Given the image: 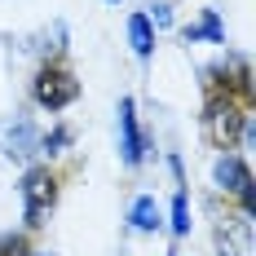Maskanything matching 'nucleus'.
<instances>
[{
  "label": "nucleus",
  "instance_id": "nucleus-1",
  "mask_svg": "<svg viewBox=\"0 0 256 256\" xmlns=\"http://www.w3.org/2000/svg\"><path fill=\"white\" fill-rule=\"evenodd\" d=\"M80 93V84L71 80V71H62V66H44L40 76H36V102L44 106V110H62V106H71Z\"/></svg>",
  "mask_w": 256,
  "mask_h": 256
},
{
  "label": "nucleus",
  "instance_id": "nucleus-2",
  "mask_svg": "<svg viewBox=\"0 0 256 256\" xmlns=\"http://www.w3.org/2000/svg\"><path fill=\"white\" fill-rule=\"evenodd\" d=\"M58 199V181L49 168H31L22 181V204H26V226H40V216L49 212V204Z\"/></svg>",
  "mask_w": 256,
  "mask_h": 256
},
{
  "label": "nucleus",
  "instance_id": "nucleus-3",
  "mask_svg": "<svg viewBox=\"0 0 256 256\" xmlns=\"http://www.w3.org/2000/svg\"><path fill=\"white\" fill-rule=\"evenodd\" d=\"M243 124H248V115H243L234 102H212V106H208V137H212L216 146H226V150H230Z\"/></svg>",
  "mask_w": 256,
  "mask_h": 256
},
{
  "label": "nucleus",
  "instance_id": "nucleus-4",
  "mask_svg": "<svg viewBox=\"0 0 256 256\" xmlns=\"http://www.w3.org/2000/svg\"><path fill=\"white\" fill-rule=\"evenodd\" d=\"M120 128H124V164L137 168L142 164V132H137V115H132V98L120 102Z\"/></svg>",
  "mask_w": 256,
  "mask_h": 256
},
{
  "label": "nucleus",
  "instance_id": "nucleus-5",
  "mask_svg": "<svg viewBox=\"0 0 256 256\" xmlns=\"http://www.w3.org/2000/svg\"><path fill=\"white\" fill-rule=\"evenodd\" d=\"M216 181H221V190H238V194H243V190L252 186V177H248V168H243V164H238L234 154H226V159L216 164Z\"/></svg>",
  "mask_w": 256,
  "mask_h": 256
},
{
  "label": "nucleus",
  "instance_id": "nucleus-6",
  "mask_svg": "<svg viewBox=\"0 0 256 256\" xmlns=\"http://www.w3.org/2000/svg\"><path fill=\"white\" fill-rule=\"evenodd\" d=\"M128 40H132V53H137V58H150L154 31H150V18H146V14H132V18H128Z\"/></svg>",
  "mask_w": 256,
  "mask_h": 256
},
{
  "label": "nucleus",
  "instance_id": "nucleus-7",
  "mask_svg": "<svg viewBox=\"0 0 256 256\" xmlns=\"http://www.w3.org/2000/svg\"><path fill=\"white\" fill-rule=\"evenodd\" d=\"M128 221H132V230H159V204H154L150 194L132 199V212H128Z\"/></svg>",
  "mask_w": 256,
  "mask_h": 256
},
{
  "label": "nucleus",
  "instance_id": "nucleus-8",
  "mask_svg": "<svg viewBox=\"0 0 256 256\" xmlns=\"http://www.w3.org/2000/svg\"><path fill=\"white\" fill-rule=\"evenodd\" d=\"M172 230H177V234H190V204H186V194L172 199Z\"/></svg>",
  "mask_w": 256,
  "mask_h": 256
},
{
  "label": "nucleus",
  "instance_id": "nucleus-9",
  "mask_svg": "<svg viewBox=\"0 0 256 256\" xmlns=\"http://www.w3.org/2000/svg\"><path fill=\"white\" fill-rule=\"evenodd\" d=\"M194 36H208V40H221V22H216V14H208L204 22H199L194 31H190V40H194Z\"/></svg>",
  "mask_w": 256,
  "mask_h": 256
},
{
  "label": "nucleus",
  "instance_id": "nucleus-10",
  "mask_svg": "<svg viewBox=\"0 0 256 256\" xmlns=\"http://www.w3.org/2000/svg\"><path fill=\"white\" fill-rule=\"evenodd\" d=\"M36 256H49V252H36Z\"/></svg>",
  "mask_w": 256,
  "mask_h": 256
}]
</instances>
